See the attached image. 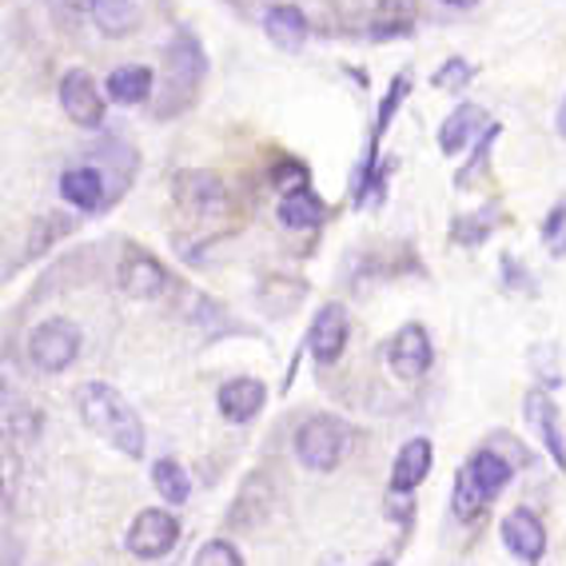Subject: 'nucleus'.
<instances>
[{
    "instance_id": "1",
    "label": "nucleus",
    "mask_w": 566,
    "mask_h": 566,
    "mask_svg": "<svg viewBox=\"0 0 566 566\" xmlns=\"http://www.w3.org/2000/svg\"><path fill=\"white\" fill-rule=\"evenodd\" d=\"M72 399H76V415H81V423L88 427L92 436L104 439L124 459H144L148 436H144L140 415L116 387L104 384V379H88V384L76 387Z\"/></svg>"
},
{
    "instance_id": "2",
    "label": "nucleus",
    "mask_w": 566,
    "mask_h": 566,
    "mask_svg": "<svg viewBox=\"0 0 566 566\" xmlns=\"http://www.w3.org/2000/svg\"><path fill=\"white\" fill-rule=\"evenodd\" d=\"M203 76H208V56L192 32L180 29L164 49V72H160V96H156V116L176 120L200 101Z\"/></svg>"
},
{
    "instance_id": "3",
    "label": "nucleus",
    "mask_w": 566,
    "mask_h": 566,
    "mask_svg": "<svg viewBox=\"0 0 566 566\" xmlns=\"http://www.w3.org/2000/svg\"><path fill=\"white\" fill-rule=\"evenodd\" d=\"M352 423L347 419H339V415L332 411H315L307 415L304 423H300V431H295V459L307 467V471H335V467L344 463L347 451H352Z\"/></svg>"
},
{
    "instance_id": "4",
    "label": "nucleus",
    "mask_w": 566,
    "mask_h": 566,
    "mask_svg": "<svg viewBox=\"0 0 566 566\" xmlns=\"http://www.w3.org/2000/svg\"><path fill=\"white\" fill-rule=\"evenodd\" d=\"M81 347H84L81 327L72 324V319H64V315H52V319H41V324L32 327L24 352H29V364L36 371L61 375L76 364Z\"/></svg>"
},
{
    "instance_id": "5",
    "label": "nucleus",
    "mask_w": 566,
    "mask_h": 566,
    "mask_svg": "<svg viewBox=\"0 0 566 566\" xmlns=\"http://www.w3.org/2000/svg\"><path fill=\"white\" fill-rule=\"evenodd\" d=\"M180 535H184V526L172 511L148 506V511H140V515L132 518L124 546H128V555H136L140 563H156V558L172 555L176 546H180Z\"/></svg>"
},
{
    "instance_id": "6",
    "label": "nucleus",
    "mask_w": 566,
    "mask_h": 566,
    "mask_svg": "<svg viewBox=\"0 0 566 566\" xmlns=\"http://www.w3.org/2000/svg\"><path fill=\"white\" fill-rule=\"evenodd\" d=\"M172 200L180 203V212L196 216V220H212V216L228 212V188L216 172L203 168H180L172 176Z\"/></svg>"
},
{
    "instance_id": "7",
    "label": "nucleus",
    "mask_w": 566,
    "mask_h": 566,
    "mask_svg": "<svg viewBox=\"0 0 566 566\" xmlns=\"http://www.w3.org/2000/svg\"><path fill=\"white\" fill-rule=\"evenodd\" d=\"M116 283H120V292L128 300H160L172 287V275H168V268L153 252L124 248L120 263H116Z\"/></svg>"
},
{
    "instance_id": "8",
    "label": "nucleus",
    "mask_w": 566,
    "mask_h": 566,
    "mask_svg": "<svg viewBox=\"0 0 566 566\" xmlns=\"http://www.w3.org/2000/svg\"><path fill=\"white\" fill-rule=\"evenodd\" d=\"M431 359H436V347H431V335L423 324H403L387 344V367L403 384H419L431 371Z\"/></svg>"
},
{
    "instance_id": "9",
    "label": "nucleus",
    "mask_w": 566,
    "mask_h": 566,
    "mask_svg": "<svg viewBox=\"0 0 566 566\" xmlns=\"http://www.w3.org/2000/svg\"><path fill=\"white\" fill-rule=\"evenodd\" d=\"M347 339H352V319H347L344 304H324L315 312L312 327H307V352L319 367H332L344 359Z\"/></svg>"
},
{
    "instance_id": "10",
    "label": "nucleus",
    "mask_w": 566,
    "mask_h": 566,
    "mask_svg": "<svg viewBox=\"0 0 566 566\" xmlns=\"http://www.w3.org/2000/svg\"><path fill=\"white\" fill-rule=\"evenodd\" d=\"M61 108L76 128H101L104 124V92L84 69H69L61 76Z\"/></svg>"
},
{
    "instance_id": "11",
    "label": "nucleus",
    "mask_w": 566,
    "mask_h": 566,
    "mask_svg": "<svg viewBox=\"0 0 566 566\" xmlns=\"http://www.w3.org/2000/svg\"><path fill=\"white\" fill-rule=\"evenodd\" d=\"M523 419H526V427H531V431L543 439L546 455L555 459L558 471H566V436H563V419H558L555 399H551L546 391H538V387H535V391H526Z\"/></svg>"
},
{
    "instance_id": "12",
    "label": "nucleus",
    "mask_w": 566,
    "mask_h": 566,
    "mask_svg": "<svg viewBox=\"0 0 566 566\" xmlns=\"http://www.w3.org/2000/svg\"><path fill=\"white\" fill-rule=\"evenodd\" d=\"M499 535H503L506 551L515 558H523V563H543L546 558V526H543V518H538L535 511H526V506L511 511V515L499 523Z\"/></svg>"
},
{
    "instance_id": "13",
    "label": "nucleus",
    "mask_w": 566,
    "mask_h": 566,
    "mask_svg": "<svg viewBox=\"0 0 566 566\" xmlns=\"http://www.w3.org/2000/svg\"><path fill=\"white\" fill-rule=\"evenodd\" d=\"M61 196L76 212H104V203H112V188L104 184V172L96 164H76L61 176Z\"/></svg>"
},
{
    "instance_id": "14",
    "label": "nucleus",
    "mask_w": 566,
    "mask_h": 566,
    "mask_svg": "<svg viewBox=\"0 0 566 566\" xmlns=\"http://www.w3.org/2000/svg\"><path fill=\"white\" fill-rule=\"evenodd\" d=\"M263 403H268V387H263L260 379H252V375H235V379H228V384L220 387V395H216L220 415L235 427L252 423L255 415L263 411Z\"/></svg>"
},
{
    "instance_id": "15",
    "label": "nucleus",
    "mask_w": 566,
    "mask_h": 566,
    "mask_svg": "<svg viewBox=\"0 0 566 566\" xmlns=\"http://www.w3.org/2000/svg\"><path fill=\"white\" fill-rule=\"evenodd\" d=\"M486 128H491V120H486L483 104H459V108L439 124V153L443 156L467 153Z\"/></svg>"
},
{
    "instance_id": "16",
    "label": "nucleus",
    "mask_w": 566,
    "mask_h": 566,
    "mask_svg": "<svg viewBox=\"0 0 566 566\" xmlns=\"http://www.w3.org/2000/svg\"><path fill=\"white\" fill-rule=\"evenodd\" d=\"M431 463H436V443H431V439H423V436L407 439V443L395 451L391 479H387V486H395V491H415V486L431 475Z\"/></svg>"
},
{
    "instance_id": "17",
    "label": "nucleus",
    "mask_w": 566,
    "mask_h": 566,
    "mask_svg": "<svg viewBox=\"0 0 566 566\" xmlns=\"http://www.w3.org/2000/svg\"><path fill=\"white\" fill-rule=\"evenodd\" d=\"M104 88H108V101L136 108V104H148V101H153L156 88H160V81H156V72L148 69V64H120V69L108 72Z\"/></svg>"
},
{
    "instance_id": "18",
    "label": "nucleus",
    "mask_w": 566,
    "mask_h": 566,
    "mask_svg": "<svg viewBox=\"0 0 566 566\" xmlns=\"http://www.w3.org/2000/svg\"><path fill=\"white\" fill-rule=\"evenodd\" d=\"M268 515H272V483L263 471H255V475L243 479V491L228 511V523L240 526V531H255Z\"/></svg>"
},
{
    "instance_id": "19",
    "label": "nucleus",
    "mask_w": 566,
    "mask_h": 566,
    "mask_svg": "<svg viewBox=\"0 0 566 566\" xmlns=\"http://www.w3.org/2000/svg\"><path fill=\"white\" fill-rule=\"evenodd\" d=\"M263 32L280 52H300L307 44V17L295 4H272L263 12Z\"/></svg>"
},
{
    "instance_id": "20",
    "label": "nucleus",
    "mask_w": 566,
    "mask_h": 566,
    "mask_svg": "<svg viewBox=\"0 0 566 566\" xmlns=\"http://www.w3.org/2000/svg\"><path fill=\"white\" fill-rule=\"evenodd\" d=\"M280 223L283 228H292V232H312V228H324L332 208L324 203V196H315L312 188L304 192H292V196H280Z\"/></svg>"
},
{
    "instance_id": "21",
    "label": "nucleus",
    "mask_w": 566,
    "mask_h": 566,
    "mask_svg": "<svg viewBox=\"0 0 566 566\" xmlns=\"http://www.w3.org/2000/svg\"><path fill=\"white\" fill-rule=\"evenodd\" d=\"M491 491L483 486V479L475 475V467L463 463L455 471V491H451V506H455L459 523H479L483 518V511L491 506Z\"/></svg>"
},
{
    "instance_id": "22",
    "label": "nucleus",
    "mask_w": 566,
    "mask_h": 566,
    "mask_svg": "<svg viewBox=\"0 0 566 566\" xmlns=\"http://www.w3.org/2000/svg\"><path fill=\"white\" fill-rule=\"evenodd\" d=\"M92 21H96V29L104 36L120 41V36H132V32L140 29V9H136V0H96Z\"/></svg>"
},
{
    "instance_id": "23",
    "label": "nucleus",
    "mask_w": 566,
    "mask_h": 566,
    "mask_svg": "<svg viewBox=\"0 0 566 566\" xmlns=\"http://www.w3.org/2000/svg\"><path fill=\"white\" fill-rule=\"evenodd\" d=\"M153 486L156 495L164 499L168 506H184L192 499V479L184 471L180 459H156L153 463Z\"/></svg>"
},
{
    "instance_id": "24",
    "label": "nucleus",
    "mask_w": 566,
    "mask_h": 566,
    "mask_svg": "<svg viewBox=\"0 0 566 566\" xmlns=\"http://www.w3.org/2000/svg\"><path fill=\"white\" fill-rule=\"evenodd\" d=\"M499 220H503V212H499L495 203H486V208H479V212H463L451 220V240L463 243V248H479V243L491 240Z\"/></svg>"
},
{
    "instance_id": "25",
    "label": "nucleus",
    "mask_w": 566,
    "mask_h": 566,
    "mask_svg": "<svg viewBox=\"0 0 566 566\" xmlns=\"http://www.w3.org/2000/svg\"><path fill=\"white\" fill-rule=\"evenodd\" d=\"M307 283L295 280V275H268V283L260 287V300H263V312L272 315H287L300 300H304Z\"/></svg>"
},
{
    "instance_id": "26",
    "label": "nucleus",
    "mask_w": 566,
    "mask_h": 566,
    "mask_svg": "<svg viewBox=\"0 0 566 566\" xmlns=\"http://www.w3.org/2000/svg\"><path fill=\"white\" fill-rule=\"evenodd\" d=\"M268 184H272L275 196H292V192H304L312 188V172H307L304 160H295V156H283L268 168Z\"/></svg>"
},
{
    "instance_id": "27",
    "label": "nucleus",
    "mask_w": 566,
    "mask_h": 566,
    "mask_svg": "<svg viewBox=\"0 0 566 566\" xmlns=\"http://www.w3.org/2000/svg\"><path fill=\"white\" fill-rule=\"evenodd\" d=\"M495 140H499V124H491V128H486L483 136L475 140V156H471V160L459 168L455 188H471V184H475V176L483 172V164L491 160V148H495Z\"/></svg>"
},
{
    "instance_id": "28",
    "label": "nucleus",
    "mask_w": 566,
    "mask_h": 566,
    "mask_svg": "<svg viewBox=\"0 0 566 566\" xmlns=\"http://www.w3.org/2000/svg\"><path fill=\"white\" fill-rule=\"evenodd\" d=\"M192 563L196 566H243V555H240V546L228 543V538H208V543H200Z\"/></svg>"
},
{
    "instance_id": "29",
    "label": "nucleus",
    "mask_w": 566,
    "mask_h": 566,
    "mask_svg": "<svg viewBox=\"0 0 566 566\" xmlns=\"http://www.w3.org/2000/svg\"><path fill=\"white\" fill-rule=\"evenodd\" d=\"M471 76H475V64L463 61V56H451V61H443L436 69L431 84H436L439 92H459L463 84H471Z\"/></svg>"
},
{
    "instance_id": "30",
    "label": "nucleus",
    "mask_w": 566,
    "mask_h": 566,
    "mask_svg": "<svg viewBox=\"0 0 566 566\" xmlns=\"http://www.w3.org/2000/svg\"><path fill=\"white\" fill-rule=\"evenodd\" d=\"M384 511H387V518H391L395 526H411L415 523V499H411V491H395V486H387Z\"/></svg>"
},
{
    "instance_id": "31",
    "label": "nucleus",
    "mask_w": 566,
    "mask_h": 566,
    "mask_svg": "<svg viewBox=\"0 0 566 566\" xmlns=\"http://www.w3.org/2000/svg\"><path fill=\"white\" fill-rule=\"evenodd\" d=\"M486 447H495L499 455H506L515 467H531V463H535V455H531V451H526L523 443H515V439L506 436V431H499V436L491 439V443H486Z\"/></svg>"
},
{
    "instance_id": "32",
    "label": "nucleus",
    "mask_w": 566,
    "mask_h": 566,
    "mask_svg": "<svg viewBox=\"0 0 566 566\" xmlns=\"http://www.w3.org/2000/svg\"><path fill=\"white\" fill-rule=\"evenodd\" d=\"M555 132L566 140V96H563V104H558V112H555Z\"/></svg>"
},
{
    "instance_id": "33",
    "label": "nucleus",
    "mask_w": 566,
    "mask_h": 566,
    "mask_svg": "<svg viewBox=\"0 0 566 566\" xmlns=\"http://www.w3.org/2000/svg\"><path fill=\"white\" fill-rule=\"evenodd\" d=\"M64 9H72V12H92V9H96V0H64Z\"/></svg>"
},
{
    "instance_id": "34",
    "label": "nucleus",
    "mask_w": 566,
    "mask_h": 566,
    "mask_svg": "<svg viewBox=\"0 0 566 566\" xmlns=\"http://www.w3.org/2000/svg\"><path fill=\"white\" fill-rule=\"evenodd\" d=\"M443 4H451V9H475L479 0H443Z\"/></svg>"
}]
</instances>
